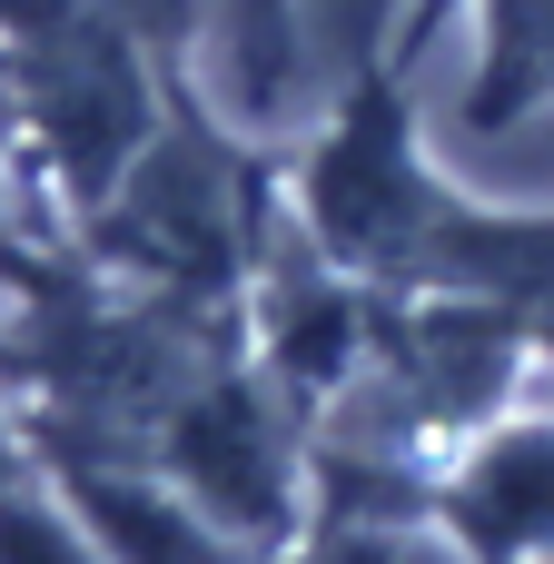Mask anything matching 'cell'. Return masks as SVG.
<instances>
[{"instance_id": "obj_1", "label": "cell", "mask_w": 554, "mask_h": 564, "mask_svg": "<svg viewBox=\"0 0 554 564\" xmlns=\"http://www.w3.org/2000/svg\"><path fill=\"white\" fill-rule=\"evenodd\" d=\"M10 30L30 40V69H40V109H50V139L69 159L79 188H99L119 159H129V129H139V79H129V50L79 20L69 0H10Z\"/></svg>"}, {"instance_id": "obj_2", "label": "cell", "mask_w": 554, "mask_h": 564, "mask_svg": "<svg viewBox=\"0 0 554 564\" xmlns=\"http://www.w3.org/2000/svg\"><path fill=\"white\" fill-rule=\"evenodd\" d=\"M119 238L139 258L178 268V278H218V258H228V169H218V149L169 139L159 159H139V178L119 198Z\"/></svg>"}, {"instance_id": "obj_3", "label": "cell", "mask_w": 554, "mask_h": 564, "mask_svg": "<svg viewBox=\"0 0 554 564\" xmlns=\"http://www.w3.org/2000/svg\"><path fill=\"white\" fill-rule=\"evenodd\" d=\"M317 218H327V238L357 248V258H397V248H406V228H416V178H406V149H397V119H387V109H367V119L327 149V169H317Z\"/></svg>"}, {"instance_id": "obj_4", "label": "cell", "mask_w": 554, "mask_h": 564, "mask_svg": "<svg viewBox=\"0 0 554 564\" xmlns=\"http://www.w3.org/2000/svg\"><path fill=\"white\" fill-rule=\"evenodd\" d=\"M178 466L198 476V496H208L218 516L278 525V446H268V416H258L238 387H218V397H198V406L178 416Z\"/></svg>"}, {"instance_id": "obj_5", "label": "cell", "mask_w": 554, "mask_h": 564, "mask_svg": "<svg viewBox=\"0 0 554 564\" xmlns=\"http://www.w3.org/2000/svg\"><path fill=\"white\" fill-rule=\"evenodd\" d=\"M466 525H476V545H545L554 535V436H525V446H506V456H486L476 466V486H466Z\"/></svg>"}, {"instance_id": "obj_6", "label": "cell", "mask_w": 554, "mask_h": 564, "mask_svg": "<svg viewBox=\"0 0 554 564\" xmlns=\"http://www.w3.org/2000/svg\"><path fill=\"white\" fill-rule=\"evenodd\" d=\"M79 496H89V516L129 545V564H228L178 506H159L149 486H119V476H79Z\"/></svg>"}, {"instance_id": "obj_7", "label": "cell", "mask_w": 554, "mask_h": 564, "mask_svg": "<svg viewBox=\"0 0 554 564\" xmlns=\"http://www.w3.org/2000/svg\"><path fill=\"white\" fill-rule=\"evenodd\" d=\"M238 40H248V99H278V0H238Z\"/></svg>"}, {"instance_id": "obj_8", "label": "cell", "mask_w": 554, "mask_h": 564, "mask_svg": "<svg viewBox=\"0 0 554 564\" xmlns=\"http://www.w3.org/2000/svg\"><path fill=\"white\" fill-rule=\"evenodd\" d=\"M0 564H79V555H69V535H59V525H40V516H20V506H10V516H0Z\"/></svg>"}, {"instance_id": "obj_9", "label": "cell", "mask_w": 554, "mask_h": 564, "mask_svg": "<svg viewBox=\"0 0 554 564\" xmlns=\"http://www.w3.org/2000/svg\"><path fill=\"white\" fill-rule=\"evenodd\" d=\"M317 564H387V555H377V545H327Z\"/></svg>"}]
</instances>
